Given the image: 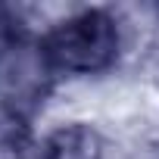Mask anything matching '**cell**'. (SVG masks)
<instances>
[{"instance_id":"2","label":"cell","mask_w":159,"mask_h":159,"mask_svg":"<svg viewBox=\"0 0 159 159\" xmlns=\"http://www.w3.org/2000/svg\"><path fill=\"white\" fill-rule=\"evenodd\" d=\"M53 62L44 41L13 34L0 41V103L10 119L31 116L53 88Z\"/></svg>"},{"instance_id":"3","label":"cell","mask_w":159,"mask_h":159,"mask_svg":"<svg viewBox=\"0 0 159 159\" xmlns=\"http://www.w3.org/2000/svg\"><path fill=\"white\" fill-rule=\"evenodd\" d=\"M28 159H103V143L91 125H62L41 140Z\"/></svg>"},{"instance_id":"1","label":"cell","mask_w":159,"mask_h":159,"mask_svg":"<svg viewBox=\"0 0 159 159\" xmlns=\"http://www.w3.org/2000/svg\"><path fill=\"white\" fill-rule=\"evenodd\" d=\"M119 25L103 10H84L62 19L47 38L44 50L56 72L72 75H97L119 59Z\"/></svg>"}]
</instances>
